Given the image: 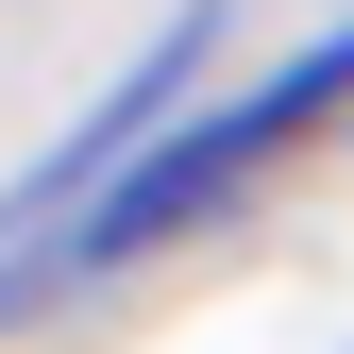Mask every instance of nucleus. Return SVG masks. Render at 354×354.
Instances as JSON below:
<instances>
[{"label": "nucleus", "instance_id": "1", "mask_svg": "<svg viewBox=\"0 0 354 354\" xmlns=\"http://www.w3.org/2000/svg\"><path fill=\"white\" fill-rule=\"evenodd\" d=\"M321 102H354V34H321V51H287V68L253 84L236 118H203V136H169V152L136 169V186H84V203L51 219V270H118V253H152L169 219H203L219 186H253V169H270V152H287V136H304Z\"/></svg>", "mask_w": 354, "mask_h": 354}, {"label": "nucleus", "instance_id": "2", "mask_svg": "<svg viewBox=\"0 0 354 354\" xmlns=\"http://www.w3.org/2000/svg\"><path fill=\"white\" fill-rule=\"evenodd\" d=\"M186 68H203V17H169V34H152V51H136V84H118V102H102V118H84V136H68L51 169H34V186H17V219H34V236H51V219H68L84 186H118V152H136V136H152V118H169V102H186Z\"/></svg>", "mask_w": 354, "mask_h": 354}]
</instances>
